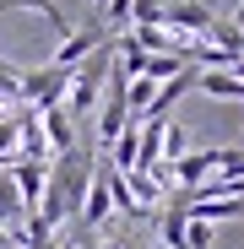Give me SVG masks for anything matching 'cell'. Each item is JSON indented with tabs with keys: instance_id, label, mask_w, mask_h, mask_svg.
Returning a JSON list of instances; mask_svg holds the SVG:
<instances>
[{
	"instance_id": "obj_1",
	"label": "cell",
	"mask_w": 244,
	"mask_h": 249,
	"mask_svg": "<svg viewBox=\"0 0 244 249\" xmlns=\"http://www.w3.org/2000/svg\"><path fill=\"white\" fill-rule=\"evenodd\" d=\"M17 87H22V103L27 108H55V103H65V87H71V71H60V65H33V71H17Z\"/></svg>"
},
{
	"instance_id": "obj_2",
	"label": "cell",
	"mask_w": 244,
	"mask_h": 249,
	"mask_svg": "<svg viewBox=\"0 0 244 249\" xmlns=\"http://www.w3.org/2000/svg\"><path fill=\"white\" fill-rule=\"evenodd\" d=\"M109 38H114V33H109V27H98V22H93V27H71V33H65V44L49 54V65L71 71V65H81L87 54H98V49L109 44Z\"/></svg>"
},
{
	"instance_id": "obj_3",
	"label": "cell",
	"mask_w": 244,
	"mask_h": 249,
	"mask_svg": "<svg viewBox=\"0 0 244 249\" xmlns=\"http://www.w3.org/2000/svg\"><path fill=\"white\" fill-rule=\"evenodd\" d=\"M212 22H217V11L206 0H169V22L163 27H174L185 38H201V33H212Z\"/></svg>"
},
{
	"instance_id": "obj_4",
	"label": "cell",
	"mask_w": 244,
	"mask_h": 249,
	"mask_svg": "<svg viewBox=\"0 0 244 249\" xmlns=\"http://www.w3.org/2000/svg\"><path fill=\"white\" fill-rule=\"evenodd\" d=\"M11 184H17V200H22V212H33L38 206V195H44V184H49V162H11Z\"/></svg>"
},
{
	"instance_id": "obj_5",
	"label": "cell",
	"mask_w": 244,
	"mask_h": 249,
	"mask_svg": "<svg viewBox=\"0 0 244 249\" xmlns=\"http://www.w3.org/2000/svg\"><path fill=\"white\" fill-rule=\"evenodd\" d=\"M38 124H44V141H49V152L60 157V152H71L81 136H76V119L55 103V108H38Z\"/></svg>"
},
{
	"instance_id": "obj_6",
	"label": "cell",
	"mask_w": 244,
	"mask_h": 249,
	"mask_svg": "<svg viewBox=\"0 0 244 249\" xmlns=\"http://www.w3.org/2000/svg\"><path fill=\"white\" fill-rule=\"evenodd\" d=\"M163 124L169 119H141V146H136V168L141 174H152L163 162Z\"/></svg>"
},
{
	"instance_id": "obj_7",
	"label": "cell",
	"mask_w": 244,
	"mask_h": 249,
	"mask_svg": "<svg viewBox=\"0 0 244 249\" xmlns=\"http://www.w3.org/2000/svg\"><path fill=\"white\" fill-rule=\"evenodd\" d=\"M17 228H22V200H17L11 174L0 168V233H17Z\"/></svg>"
},
{
	"instance_id": "obj_8",
	"label": "cell",
	"mask_w": 244,
	"mask_h": 249,
	"mask_svg": "<svg viewBox=\"0 0 244 249\" xmlns=\"http://www.w3.org/2000/svg\"><path fill=\"white\" fill-rule=\"evenodd\" d=\"M169 22V0H131V27H163Z\"/></svg>"
},
{
	"instance_id": "obj_9",
	"label": "cell",
	"mask_w": 244,
	"mask_h": 249,
	"mask_svg": "<svg viewBox=\"0 0 244 249\" xmlns=\"http://www.w3.org/2000/svg\"><path fill=\"white\" fill-rule=\"evenodd\" d=\"M212 244H217V228H212V222L185 217V249H212Z\"/></svg>"
},
{
	"instance_id": "obj_10",
	"label": "cell",
	"mask_w": 244,
	"mask_h": 249,
	"mask_svg": "<svg viewBox=\"0 0 244 249\" xmlns=\"http://www.w3.org/2000/svg\"><path fill=\"white\" fill-rule=\"evenodd\" d=\"M239 6H244V0H239Z\"/></svg>"
}]
</instances>
